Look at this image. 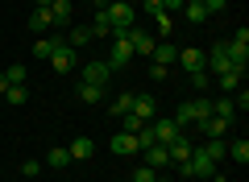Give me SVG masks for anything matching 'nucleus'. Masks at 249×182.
<instances>
[{
  "label": "nucleus",
  "instance_id": "f257e3e1",
  "mask_svg": "<svg viewBox=\"0 0 249 182\" xmlns=\"http://www.w3.org/2000/svg\"><path fill=\"white\" fill-rule=\"evenodd\" d=\"M129 29H133V25H129ZM129 29H116V33H112V50H108V66H112V70L129 66V58H133V46H129V37H124Z\"/></svg>",
  "mask_w": 249,
  "mask_h": 182
},
{
  "label": "nucleus",
  "instance_id": "f03ea898",
  "mask_svg": "<svg viewBox=\"0 0 249 182\" xmlns=\"http://www.w3.org/2000/svg\"><path fill=\"white\" fill-rule=\"evenodd\" d=\"M104 13H108V21H112V33H116V29H129L137 21V9H133V4H124V0H108Z\"/></svg>",
  "mask_w": 249,
  "mask_h": 182
},
{
  "label": "nucleus",
  "instance_id": "7ed1b4c3",
  "mask_svg": "<svg viewBox=\"0 0 249 182\" xmlns=\"http://www.w3.org/2000/svg\"><path fill=\"white\" fill-rule=\"evenodd\" d=\"M212 174H216V162L196 145V149H191V157H187V178H204V182H208Z\"/></svg>",
  "mask_w": 249,
  "mask_h": 182
},
{
  "label": "nucleus",
  "instance_id": "20e7f679",
  "mask_svg": "<svg viewBox=\"0 0 249 182\" xmlns=\"http://www.w3.org/2000/svg\"><path fill=\"white\" fill-rule=\"evenodd\" d=\"M124 37H129V46H133V58H150L154 46H158V37H154L150 29H142V25H133Z\"/></svg>",
  "mask_w": 249,
  "mask_h": 182
},
{
  "label": "nucleus",
  "instance_id": "39448f33",
  "mask_svg": "<svg viewBox=\"0 0 249 182\" xmlns=\"http://www.w3.org/2000/svg\"><path fill=\"white\" fill-rule=\"evenodd\" d=\"M108 79H112V66H108V62H88V66H83V79L79 83H96V87H108Z\"/></svg>",
  "mask_w": 249,
  "mask_h": 182
},
{
  "label": "nucleus",
  "instance_id": "423d86ee",
  "mask_svg": "<svg viewBox=\"0 0 249 182\" xmlns=\"http://www.w3.org/2000/svg\"><path fill=\"white\" fill-rule=\"evenodd\" d=\"M142 165H150V170H162V165H170V153H166V145H145L142 149Z\"/></svg>",
  "mask_w": 249,
  "mask_h": 182
},
{
  "label": "nucleus",
  "instance_id": "0eeeda50",
  "mask_svg": "<svg viewBox=\"0 0 249 182\" xmlns=\"http://www.w3.org/2000/svg\"><path fill=\"white\" fill-rule=\"evenodd\" d=\"M129 112H133L137 120H145V124H150V120H154V112H158V104H154V96H150V91H142V96H133V108H129Z\"/></svg>",
  "mask_w": 249,
  "mask_h": 182
},
{
  "label": "nucleus",
  "instance_id": "6e6552de",
  "mask_svg": "<svg viewBox=\"0 0 249 182\" xmlns=\"http://www.w3.org/2000/svg\"><path fill=\"white\" fill-rule=\"evenodd\" d=\"M150 132H154V141H158V145H170L183 129H178L175 120H150Z\"/></svg>",
  "mask_w": 249,
  "mask_h": 182
},
{
  "label": "nucleus",
  "instance_id": "1a4fd4ad",
  "mask_svg": "<svg viewBox=\"0 0 249 182\" xmlns=\"http://www.w3.org/2000/svg\"><path fill=\"white\" fill-rule=\"evenodd\" d=\"M204 58H208V54L199 50V46H187V50H178V66H183L187 75H191V70H204Z\"/></svg>",
  "mask_w": 249,
  "mask_h": 182
},
{
  "label": "nucleus",
  "instance_id": "9d476101",
  "mask_svg": "<svg viewBox=\"0 0 249 182\" xmlns=\"http://www.w3.org/2000/svg\"><path fill=\"white\" fill-rule=\"evenodd\" d=\"M50 66L58 70V75H71V66H75V50H71V46H67V42H62L58 50L50 54Z\"/></svg>",
  "mask_w": 249,
  "mask_h": 182
},
{
  "label": "nucleus",
  "instance_id": "9b49d317",
  "mask_svg": "<svg viewBox=\"0 0 249 182\" xmlns=\"http://www.w3.org/2000/svg\"><path fill=\"white\" fill-rule=\"evenodd\" d=\"M108 149H112V153H137V132H121V129H116L112 132V141H108Z\"/></svg>",
  "mask_w": 249,
  "mask_h": 182
},
{
  "label": "nucleus",
  "instance_id": "f8f14e48",
  "mask_svg": "<svg viewBox=\"0 0 249 182\" xmlns=\"http://www.w3.org/2000/svg\"><path fill=\"white\" fill-rule=\"evenodd\" d=\"M191 149H196V145H191V137H187V132H178V137L166 145V153H170V162H187V157H191Z\"/></svg>",
  "mask_w": 249,
  "mask_h": 182
},
{
  "label": "nucleus",
  "instance_id": "ddd939ff",
  "mask_svg": "<svg viewBox=\"0 0 249 182\" xmlns=\"http://www.w3.org/2000/svg\"><path fill=\"white\" fill-rule=\"evenodd\" d=\"M67 153H71V162H88V157L96 153V141L91 137H75L71 145H67Z\"/></svg>",
  "mask_w": 249,
  "mask_h": 182
},
{
  "label": "nucleus",
  "instance_id": "4468645a",
  "mask_svg": "<svg viewBox=\"0 0 249 182\" xmlns=\"http://www.w3.org/2000/svg\"><path fill=\"white\" fill-rule=\"evenodd\" d=\"M29 29H34L37 37H46V33H50V29H54V17H50V9H34V13H29Z\"/></svg>",
  "mask_w": 249,
  "mask_h": 182
},
{
  "label": "nucleus",
  "instance_id": "2eb2a0df",
  "mask_svg": "<svg viewBox=\"0 0 249 182\" xmlns=\"http://www.w3.org/2000/svg\"><path fill=\"white\" fill-rule=\"evenodd\" d=\"M62 37H67V46H71V50H83V46H88V42H96L88 25H71V29H67V33H62Z\"/></svg>",
  "mask_w": 249,
  "mask_h": 182
},
{
  "label": "nucleus",
  "instance_id": "dca6fc26",
  "mask_svg": "<svg viewBox=\"0 0 249 182\" xmlns=\"http://www.w3.org/2000/svg\"><path fill=\"white\" fill-rule=\"evenodd\" d=\"M170 33H175V17L170 13H154V37L158 42H170Z\"/></svg>",
  "mask_w": 249,
  "mask_h": 182
},
{
  "label": "nucleus",
  "instance_id": "f3484780",
  "mask_svg": "<svg viewBox=\"0 0 249 182\" xmlns=\"http://www.w3.org/2000/svg\"><path fill=\"white\" fill-rule=\"evenodd\" d=\"M196 129L204 132V137H224V132H229L232 124H229V120H220V116H208V120H199Z\"/></svg>",
  "mask_w": 249,
  "mask_h": 182
},
{
  "label": "nucleus",
  "instance_id": "a211bd4d",
  "mask_svg": "<svg viewBox=\"0 0 249 182\" xmlns=\"http://www.w3.org/2000/svg\"><path fill=\"white\" fill-rule=\"evenodd\" d=\"M62 42H67L62 33H54V37H37V42H34V58H50V54L58 50Z\"/></svg>",
  "mask_w": 249,
  "mask_h": 182
},
{
  "label": "nucleus",
  "instance_id": "6ab92c4d",
  "mask_svg": "<svg viewBox=\"0 0 249 182\" xmlns=\"http://www.w3.org/2000/svg\"><path fill=\"white\" fill-rule=\"evenodd\" d=\"M212 116H220V120L237 124V104H232V96H224V99H212Z\"/></svg>",
  "mask_w": 249,
  "mask_h": 182
},
{
  "label": "nucleus",
  "instance_id": "aec40b11",
  "mask_svg": "<svg viewBox=\"0 0 249 182\" xmlns=\"http://www.w3.org/2000/svg\"><path fill=\"white\" fill-rule=\"evenodd\" d=\"M71 13H75V4H71V0H54V4H50L54 25H71Z\"/></svg>",
  "mask_w": 249,
  "mask_h": 182
},
{
  "label": "nucleus",
  "instance_id": "412c9836",
  "mask_svg": "<svg viewBox=\"0 0 249 182\" xmlns=\"http://www.w3.org/2000/svg\"><path fill=\"white\" fill-rule=\"evenodd\" d=\"M150 58L158 62V66H170V62H178V50H175L170 42H158V46H154V54H150Z\"/></svg>",
  "mask_w": 249,
  "mask_h": 182
},
{
  "label": "nucleus",
  "instance_id": "4be33fe9",
  "mask_svg": "<svg viewBox=\"0 0 249 182\" xmlns=\"http://www.w3.org/2000/svg\"><path fill=\"white\" fill-rule=\"evenodd\" d=\"M46 165H54V170H67V165H71V153H67V145L46 149Z\"/></svg>",
  "mask_w": 249,
  "mask_h": 182
},
{
  "label": "nucleus",
  "instance_id": "5701e85b",
  "mask_svg": "<svg viewBox=\"0 0 249 182\" xmlns=\"http://www.w3.org/2000/svg\"><path fill=\"white\" fill-rule=\"evenodd\" d=\"M216 79H220V87H224V91H237V87L245 83V70L229 66V70H220V75H216Z\"/></svg>",
  "mask_w": 249,
  "mask_h": 182
},
{
  "label": "nucleus",
  "instance_id": "b1692460",
  "mask_svg": "<svg viewBox=\"0 0 249 182\" xmlns=\"http://www.w3.org/2000/svg\"><path fill=\"white\" fill-rule=\"evenodd\" d=\"M187 104H191V116H196V124L212 116V99H208V96H196V99H187Z\"/></svg>",
  "mask_w": 249,
  "mask_h": 182
},
{
  "label": "nucleus",
  "instance_id": "393cba45",
  "mask_svg": "<svg viewBox=\"0 0 249 182\" xmlns=\"http://www.w3.org/2000/svg\"><path fill=\"white\" fill-rule=\"evenodd\" d=\"M104 91H108V87H96V83H79V99H83V104H100V99H104Z\"/></svg>",
  "mask_w": 249,
  "mask_h": 182
},
{
  "label": "nucleus",
  "instance_id": "a878e982",
  "mask_svg": "<svg viewBox=\"0 0 249 182\" xmlns=\"http://www.w3.org/2000/svg\"><path fill=\"white\" fill-rule=\"evenodd\" d=\"M4 79H9V87H25V62H13L4 70Z\"/></svg>",
  "mask_w": 249,
  "mask_h": 182
},
{
  "label": "nucleus",
  "instance_id": "bb28decb",
  "mask_svg": "<svg viewBox=\"0 0 249 182\" xmlns=\"http://www.w3.org/2000/svg\"><path fill=\"white\" fill-rule=\"evenodd\" d=\"M229 157L245 165V162H249V141H245V137H241V141H232V145H229Z\"/></svg>",
  "mask_w": 249,
  "mask_h": 182
},
{
  "label": "nucleus",
  "instance_id": "cd10ccee",
  "mask_svg": "<svg viewBox=\"0 0 249 182\" xmlns=\"http://www.w3.org/2000/svg\"><path fill=\"white\" fill-rule=\"evenodd\" d=\"M183 13H187L191 25H204V21H208V9H204V4H183Z\"/></svg>",
  "mask_w": 249,
  "mask_h": 182
},
{
  "label": "nucleus",
  "instance_id": "c85d7f7f",
  "mask_svg": "<svg viewBox=\"0 0 249 182\" xmlns=\"http://www.w3.org/2000/svg\"><path fill=\"white\" fill-rule=\"evenodd\" d=\"M129 108H133V91H124V96H116V99H112V116H116V120H121Z\"/></svg>",
  "mask_w": 249,
  "mask_h": 182
},
{
  "label": "nucleus",
  "instance_id": "c756f323",
  "mask_svg": "<svg viewBox=\"0 0 249 182\" xmlns=\"http://www.w3.org/2000/svg\"><path fill=\"white\" fill-rule=\"evenodd\" d=\"M4 99H9L13 108H21V104L29 99V87H9V91H4Z\"/></svg>",
  "mask_w": 249,
  "mask_h": 182
},
{
  "label": "nucleus",
  "instance_id": "7c9ffc66",
  "mask_svg": "<svg viewBox=\"0 0 249 182\" xmlns=\"http://www.w3.org/2000/svg\"><path fill=\"white\" fill-rule=\"evenodd\" d=\"M175 124H178V129H191V124H196V116H191V104H178V112H175Z\"/></svg>",
  "mask_w": 249,
  "mask_h": 182
},
{
  "label": "nucleus",
  "instance_id": "2f4dec72",
  "mask_svg": "<svg viewBox=\"0 0 249 182\" xmlns=\"http://www.w3.org/2000/svg\"><path fill=\"white\" fill-rule=\"evenodd\" d=\"M142 129H145V120H137L133 112H124V116H121V132H142Z\"/></svg>",
  "mask_w": 249,
  "mask_h": 182
},
{
  "label": "nucleus",
  "instance_id": "473e14b6",
  "mask_svg": "<svg viewBox=\"0 0 249 182\" xmlns=\"http://www.w3.org/2000/svg\"><path fill=\"white\" fill-rule=\"evenodd\" d=\"M208 83H212L208 70H191V87H196V91H208Z\"/></svg>",
  "mask_w": 249,
  "mask_h": 182
},
{
  "label": "nucleus",
  "instance_id": "72a5a7b5",
  "mask_svg": "<svg viewBox=\"0 0 249 182\" xmlns=\"http://www.w3.org/2000/svg\"><path fill=\"white\" fill-rule=\"evenodd\" d=\"M21 174H25V178H37V174H42V162H37V157H29V162H21Z\"/></svg>",
  "mask_w": 249,
  "mask_h": 182
},
{
  "label": "nucleus",
  "instance_id": "f704fd0d",
  "mask_svg": "<svg viewBox=\"0 0 249 182\" xmlns=\"http://www.w3.org/2000/svg\"><path fill=\"white\" fill-rule=\"evenodd\" d=\"M158 178V170H150V165H137L133 170V182H154Z\"/></svg>",
  "mask_w": 249,
  "mask_h": 182
},
{
  "label": "nucleus",
  "instance_id": "c9c22d12",
  "mask_svg": "<svg viewBox=\"0 0 249 182\" xmlns=\"http://www.w3.org/2000/svg\"><path fill=\"white\" fill-rule=\"evenodd\" d=\"M166 75H170V66H158V62H150V79H154V83H162Z\"/></svg>",
  "mask_w": 249,
  "mask_h": 182
},
{
  "label": "nucleus",
  "instance_id": "e433bc0d",
  "mask_svg": "<svg viewBox=\"0 0 249 182\" xmlns=\"http://www.w3.org/2000/svg\"><path fill=\"white\" fill-rule=\"evenodd\" d=\"M204 9H208V17H212V13H224V9H229V0H204Z\"/></svg>",
  "mask_w": 249,
  "mask_h": 182
},
{
  "label": "nucleus",
  "instance_id": "4c0bfd02",
  "mask_svg": "<svg viewBox=\"0 0 249 182\" xmlns=\"http://www.w3.org/2000/svg\"><path fill=\"white\" fill-rule=\"evenodd\" d=\"M232 42H237V46H249V25H237V33H232Z\"/></svg>",
  "mask_w": 249,
  "mask_h": 182
},
{
  "label": "nucleus",
  "instance_id": "58836bf2",
  "mask_svg": "<svg viewBox=\"0 0 249 182\" xmlns=\"http://www.w3.org/2000/svg\"><path fill=\"white\" fill-rule=\"evenodd\" d=\"M232 104H237L241 112H245V108H249V91H232Z\"/></svg>",
  "mask_w": 249,
  "mask_h": 182
},
{
  "label": "nucleus",
  "instance_id": "ea45409f",
  "mask_svg": "<svg viewBox=\"0 0 249 182\" xmlns=\"http://www.w3.org/2000/svg\"><path fill=\"white\" fill-rule=\"evenodd\" d=\"M142 13H150V17H154V13H162V0H142Z\"/></svg>",
  "mask_w": 249,
  "mask_h": 182
},
{
  "label": "nucleus",
  "instance_id": "a19ab883",
  "mask_svg": "<svg viewBox=\"0 0 249 182\" xmlns=\"http://www.w3.org/2000/svg\"><path fill=\"white\" fill-rule=\"evenodd\" d=\"M4 91H9V79H4V70H0V96H4Z\"/></svg>",
  "mask_w": 249,
  "mask_h": 182
},
{
  "label": "nucleus",
  "instance_id": "79ce46f5",
  "mask_svg": "<svg viewBox=\"0 0 249 182\" xmlns=\"http://www.w3.org/2000/svg\"><path fill=\"white\" fill-rule=\"evenodd\" d=\"M50 4H54V0H34V9H50Z\"/></svg>",
  "mask_w": 249,
  "mask_h": 182
},
{
  "label": "nucleus",
  "instance_id": "37998d69",
  "mask_svg": "<svg viewBox=\"0 0 249 182\" xmlns=\"http://www.w3.org/2000/svg\"><path fill=\"white\" fill-rule=\"evenodd\" d=\"M154 182H170V178H162V174H158V178H154Z\"/></svg>",
  "mask_w": 249,
  "mask_h": 182
},
{
  "label": "nucleus",
  "instance_id": "c03bdc74",
  "mask_svg": "<svg viewBox=\"0 0 249 182\" xmlns=\"http://www.w3.org/2000/svg\"><path fill=\"white\" fill-rule=\"evenodd\" d=\"M88 4H96V0H88Z\"/></svg>",
  "mask_w": 249,
  "mask_h": 182
}]
</instances>
